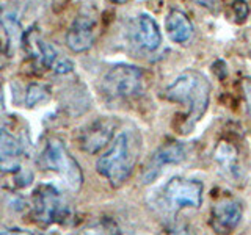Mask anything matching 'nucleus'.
Returning a JSON list of instances; mask_svg holds the SVG:
<instances>
[{
  "label": "nucleus",
  "instance_id": "f257e3e1",
  "mask_svg": "<svg viewBox=\"0 0 251 235\" xmlns=\"http://www.w3.org/2000/svg\"><path fill=\"white\" fill-rule=\"evenodd\" d=\"M141 154V135L137 129H124L99 157L96 169L107 182L118 188L127 180Z\"/></svg>",
  "mask_w": 251,
  "mask_h": 235
},
{
  "label": "nucleus",
  "instance_id": "f03ea898",
  "mask_svg": "<svg viewBox=\"0 0 251 235\" xmlns=\"http://www.w3.org/2000/svg\"><path fill=\"white\" fill-rule=\"evenodd\" d=\"M165 99L187 108L185 127L190 129L207 112L210 102V82L207 77L195 69H188L176 77L167 90L163 91Z\"/></svg>",
  "mask_w": 251,
  "mask_h": 235
},
{
  "label": "nucleus",
  "instance_id": "7ed1b4c3",
  "mask_svg": "<svg viewBox=\"0 0 251 235\" xmlns=\"http://www.w3.org/2000/svg\"><path fill=\"white\" fill-rule=\"evenodd\" d=\"M202 191L201 180L175 176L152 194L151 206L160 215L175 218L182 209H198L202 202Z\"/></svg>",
  "mask_w": 251,
  "mask_h": 235
},
{
  "label": "nucleus",
  "instance_id": "20e7f679",
  "mask_svg": "<svg viewBox=\"0 0 251 235\" xmlns=\"http://www.w3.org/2000/svg\"><path fill=\"white\" fill-rule=\"evenodd\" d=\"M39 166L58 174L71 191H78L83 184V172L78 162L60 138H50L39 155Z\"/></svg>",
  "mask_w": 251,
  "mask_h": 235
},
{
  "label": "nucleus",
  "instance_id": "39448f33",
  "mask_svg": "<svg viewBox=\"0 0 251 235\" xmlns=\"http://www.w3.org/2000/svg\"><path fill=\"white\" fill-rule=\"evenodd\" d=\"M145 88V74L137 66L120 63L110 68L102 77L100 90L108 99L126 100L140 96Z\"/></svg>",
  "mask_w": 251,
  "mask_h": 235
},
{
  "label": "nucleus",
  "instance_id": "423d86ee",
  "mask_svg": "<svg viewBox=\"0 0 251 235\" xmlns=\"http://www.w3.org/2000/svg\"><path fill=\"white\" fill-rule=\"evenodd\" d=\"M31 212L35 219L43 226L65 223L71 216V207L58 187L41 184L31 194Z\"/></svg>",
  "mask_w": 251,
  "mask_h": 235
},
{
  "label": "nucleus",
  "instance_id": "0eeeda50",
  "mask_svg": "<svg viewBox=\"0 0 251 235\" xmlns=\"http://www.w3.org/2000/svg\"><path fill=\"white\" fill-rule=\"evenodd\" d=\"M188 154H190V147L185 143L180 141H170L160 146L157 151L152 154V157L149 159L148 164L143 169V184H151L159 177L165 169H168L170 166L182 163Z\"/></svg>",
  "mask_w": 251,
  "mask_h": 235
},
{
  "label": "nucleus",
  "instance_id": "6e6552de",
  "mask_svg": "<svg viewBox=\"0 0 251 235\" xmlns=\"http://www.w3.org/2000/svg\"><path fill=\"white\" fill-rule=\"evenodd\" d=\"M3 105V102H0ZM27 151V143L19 133L6 127L0 118V171L5 174H16L22 169V159Z\"/></svg>",
  "mask_w": 251,
  "mask_h": 235
},
{
  "label": "nucleus",
  "instance_id": "1a4fd4ad",
  "mask_svg": "<svg viewBox=\"0 0 251 235\" xmlns=\"http://www.w3.org/2000/svg\"><path fill=\"white\" fill-rule=\"evenodd\" d=\"M243 206L234 198H222L210 209V227L217 235H231L242 221Z\"/></svg>",
  "mask_w": 251,
  "mask_h": 235
},
{
  "label": "nucleus",
  "instance_id": "9d476101",
  "mask_svg": "<svg viewBox=\"0 0 251 235\" xmlns=\"http://www.w3.org/2000/svg\"><path fill=\"white\" fill-rule=\"evenodd\" d=\"M115 122L107 118H100L98 121H93L80 132L78 144L86 154H98L102 151L113 138Z\"/></svg>",
  "mask_w": 251,
  "mask_h": 235
},
{
  "label": "nucleus",
  "instance_id": "9b49d317",
  "mask_svg": "<svg viewBox=\"0 0 251 235\" xmlns=\"http://www.w3.org/2000/svg\"><path fill=\"white\" fill-rule=\"evenodd\" d=\"M94 28H96L94 14H88L85 11L83 14H78L66 33V44L69 49L75 53L90 50L96 39Z\"/></svg>",
  "mask_w": 251,
  "mask_h": 235
},
{
  "label": "nucleus",
  "instance_id": "f8f14e48",
  "mask_svg": "<svg viewBox=\"0 0 251 235\" xmlns=\"http://www.w3.org/2000/svg\"><path fill=\"white\" fill-rule=\"evenodd\" d=\"M133 39H135V44L146 52H154L160 47L162 33L159 24L151 14L141 13L137 18L135 27H133Z\"/></svg>",
  "mask_w": 251,
  "mask_h": 235
},
{
  "label": "nucleus",
  "instance_id": "ddd939ff",
  "mask_svg": "<svg viewBox=\"0 0 251 235\" xmlns=\"http://www.w3.org/2000/svg\"><path fill=\"white\" fill-rule=\"evenodd\" d=\"M168 38L176 44H185L193 38L195 28L188 16L180 10H171L165 21Z\"/></svg>",
  "mask_w": 251,
  "mask_h": 235
},
{
  "label": "nucleus",
  "instance_id": "4468645a",
  "mask_svg": "<svg viewBox=\"0 0 251 235\" xmlns=\"http://www.w3.org/2000/svg\"><path fill=\"white\" fill-rule=\"evenodd\" d=\"M214 159L225 177L231 179V180L240 179L239 154H237V149H235L231 143H227V141L218 143V146L215 149V154H214Z\"/></svg>",
  "mask_w": 251,
  "mask_h": 235
},
{
  "label": "nucleus",
  "instance_id": "2eb2a0df",
  "mask_svg": "<svg viewBox=\"0 0 251 235\" xmlns=\"http://www.w3.org/2000/svg\"><path fill=\"white\" fill-rule=\"evenodd\" d=\"M77 235H121V229L113 219L102 218L96 223H91L82 231H78Z\"/></svg>",
  "mask_w": 251,
  "mask_h": 235
},
{
  "label": "nucleus",
  "instance_id": "dca6fc26",
  "mask_svg": "<svg viewBox=\"0 0 251 235\" xmlns=\"http://www.w3.org/2000/svg\"><path fill=\"white\" fill-rule=\"evenodd\" d=\"M0 24L3 25L6 35L14 43L16 39H21L22 36V28H21V21L18 18V13L13 10H3L0 13Z\"/></svg>",
  "mask_w": 251,
  "mask_h": 235
},
{
  "label": "nucleus",
  "instance_id": "f3484780",
  "mask_svg": "<svg viewBox=\"0 0 251 235\" xmlns=\"http://www.w3.org/2000/svg\"><path fill=\"white\" fill-rule=\"evenodd\" d=\"M49 96H50V91L47 86L41 83H31L25 93V104L27 107H35L49 99Z\"/></svg>",
  "mask_w": 251,
  "mask_h": 235
},
{
  "label": "nucleus",
  "instance_id": "a211bd4d",
  "mask_svg": "<svg viewBox=\"0 0 251 235\" xmlns=\"http://www.w3.org/2000/svg\"><path fill=\"white\" fill-rule=\"evenodd\" d=\"M160 235H196V232L188 224L176 223V224H170Z\"/></svg>",
  "mask_w": 251,
  "mask_h": 235
},
{
  "label": "nucleus",
  "instance_id": "6ab92c4d",
  "mask_svg": "<svg viewBox=\"0 0 251 235\" xmlns=\"http://www.w3.org/2000/svg\"><path fill=\"white\" fill-rule=\"evenodd\" d=\"M232 10H234V16L237 18V22H243L245 18L248 16V5L245 0H234L231 3Z\"/></svg>",
  "mask_w": 251,
  "mask_h": 235
},
{
  "label": "nucleus",
  "instance_id": "aec40b11",
  "mask_svg": "<svg viewBox=\"0 0 251 235\" xmlns=\"http://www.w3.org/2000/svg\"><path fill=\"white\" fill-rule=\"evenodd\" d=\"M55 72L57 74H68V72H71V70L74 69V63L71 61L69 58H66V57H61L58 58V61L55 63V66L52 68Z\"/></svg>",
  "mask_w": 251,
  "mask_h": 235
},
{
  "label": "nucleus",
  "instance_id": "412c9836",
  "mask_svg": "<svg viewBox=\"0 0 251 235\" xmlns=\"http://www.w3.org/2000/svg\"><path fill=\"white\" fill-rule=\"evenodd\" d=\"M0 235H33V234L25 229H6L0 232Z\"/></svg>",
  "mask_w": 251,
  "mask_h": 235
},
{
  "label": "nucleus",
  "instance_id": "4be33fe9",
  "mask_svg": "<svg viewBox=\"0 0 251 235\" xmlns=\"http://www.w3.org/2000/svg\"><path fill=\"white\" fill-rule=\"evenodd\" d=\"M196 3H200L202 6L209 8V10H215L217 5H218V0H195Z\"/></svg>",
  "mask_w": 251,
  "mask_h": 235
},
{
  "label": "nucleus",
  "instance_id": "5701e85b",
  "mask_svg": "<svg viewBox=\"0 0 251 235\" xmlns=\"http://www.w3.org/2000/svg\"><path fill=\"white\" fill-rule=\"evenodd\" d=\"M245 97H247V104L250 108V113H251V78L245 82Z\"/></svg>",
  "mask_w": 251,
  "mask_h": 235
},
{
  "label": "nucleus",
  "instance_id": "b1692460",
  "mask_svg": "<svg viewBox=\"0 0 251 235\" xmlns=\"http://www.w3.org/2000/svg\"><path fill=\"white\" fill-rule=\"evenodd\" d=\"M112 2H113V3H126L127 0H112Z\"/></svg>",
  "mask_w": 251,
  "mask_h": 235
},
{
  "label": "nucleus",
  "instance_id": "393cba45",
  "mask_svg": "<svg viewBox=\"0 0 251 235\" xmlns=\"http://www.w3.org/2000/svg\"><path fill=\"white\" fill-rule=\"evenodd\" d=\"M0 50H2V43H0Z\"/></svg>",
  "mask_w": 251,
  "mask_h": 235
}]
</instances>
